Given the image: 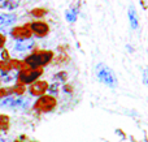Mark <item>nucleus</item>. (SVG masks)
Returning a JSON list of instances; mask_svg holds the SVG:
<instances>
[{
	"label": "nucleus",
	"instance_id": "nucleus-11",
	"mask_svg": "<svg viewBox=\"0 0 148 142\" xmlns=\"http://www.w3.org/2000/svg\"><path fill=\"white\" fill-rule=\"evenodd\" d=\"M129 20H130V25L133 29L138 28V16H136V12L134 9V7H130L129 9Z\"/></svg>",
	"mask_w": 148,
	"mask_h": 142
},
{
	"label": "nucleus",
	"instance_id": "nucleus-18",
	"mask_svg": "<svg viewBox=\"0 0 148 142\" xmlns=\"http://www.w3.org/2000/svg\"><path fill=\"white\" fill-rule=\"evenodd\" d=\"M46 9H33L31 10V14L35 16V17H42V16L46 14Z\"/></svg>",
	"mask_w": 148,
	"mask_h": 142
},
{
	"label": "nucleus",
	"instance_id": "nucleus-6",
	"mask_svg": "<svg viewBox=\"0 0 148 142\" xmlns=\"http://www.w3.org/2000/svg\"><path fill=\"white\" fill-rule=\"evenodd\" d=\"M31 30L29 29V26H17V28L12 29L10 31V35L13 37L14 39H17L18 42L20 41H25V39H30L31 37Z\"/></svg>",
	"mask_w": 148,
	"mask_h": 142
},
{
	"label": "nucleus",
	"instance_id": "nucleus-15",
	"mask_svg": "<svg viewBox=\"0 0 148 142\" xmlns=\"http://www.w3.org/2000/svg\"><path fill=\"white\" fill-rule=\"evenodd\" d=\"M13 101H14V97H5V98L0 102V106L1 107H12Z\"/></svg>",
	"mask_w": 148,
	"mask_h": 142
},
{
	"label": "nucleus",
	"instance_id": "nucleus-2",
	"mask_svg": "<svg viewBox=\"0 0 148 142\" xmlns=\"http://www.w3.org/2000/svg\"><path fill=\"white\" fill-rule=\"evenodd\" d=\"M96 74H97V78L107 86H110V88H116L117 86V78H116L114 72L110 68H108L107 65L97 64Z\"/></svg>",
	"mask_w": 148,
	"mask_h": 142
},
{
	"label": "nucleus",
	"instance_id": "nucleus-20",
	"mask_svg": "<svg viewBox=\"0 0 148 142\" xmlns=\"http://www.w3.org/2000/svg\"><path fill=\"white\" fill-rule=\"evenodd\" d=\"M1 57H3V60H4V61H8V60H9V54H8L7 50H3Z\"/></svg>",
	"mask_w": 148,
	"mask_h": 142
},
{
	"label": "nucleus",
	"instance_id": "nucleus-7",
	"mask_svg": "<svg viewBox=\"0 0 148 142\" xmlns=\"http://www.w3.org/2000/svg\"><path fill=\"white\" fill-rule=\"evenodd\" d=\"M47 89H48V85H47L46 81H35L30 86L29 91H30L31 95H43Z\"/></svg>",
	"mask_w": 148,
	"mask_h": 142
},
{
	"label": "nucleus",
	"instance_id": "nucleus-13",
	"mask_svg": "<svg viewBox=\"0 0 148 142\" xmlns=\"http://www.w3.org/2000/svg\"><path fill=\"white\" fill-rule=\"evenodd\" d=\"M10 70H12V68H10V64H9V60L8 61H0V72H1V74H5V73H9Z\"/></svg>",
	"mask_w": 148,
	"mask_h": 142
},
{
	"label": "nucleus",
	"instance_id": "nucleus-5",
	"mask_svg": "<svg viewBox=\"0 0 148 142\" xmlns=\"http://www.w3.org/2000/svg\"><path fill=\"white\" fill-rule=\"evenodd\" d=\"M27 26H29V29L31 30V33H34L36 37H39V38L46 37L47 34H48V31H49L48 25H47L46 22H43V21H35V22L29 23Z\"/></svg>",
	"mask_w": 148,
	"mask_h": 142
},
{
	"label": "nucleus",
	"instance_id": "nucleus-1",
	"mask_svg": "<svg viewBox=\"0 0 148 142\" xmlns=\"http://www.w3.org/2000/svg\"><path fill=\"white\" fill-rule=\"evenodd\" d=\"M53 57V54L51 51H38L31 54L25 59V64L30 69H40L42 67L47 65Z\"/></svg>",
	"mask_w": 148,
	"mask_h": 142
},
{
	"label": "nucleus",
	"instance_id": "nucleus-21",
	"mask_svg": "<svg viewBox=\"0 0 148 142\" xmlns=\"http://www.w3.org/2000/svg\"><path fill=\"white\" fill-rule=\"evenodd\" d=\"M5 44V37L3 34H0V48H3Z\"/></svg>",
	"mask_w": 148,
	"mask_h": 142
},
{
	"label": "nucleus",
	"instance_id": "nucleus-4",
	"mask_svg": "<svg viewBox=\"0 0 148 142\" xmlns=\"http://www.w3.org/2000/svg\"><path fill=\"white\" fill-rule=\"evenodd\" d=\"M56 107V99L53 97H49V95H43L35 102L34 104V108L38 110V111L42 112H49Z\"/></svg>",
	"mask_w": 148,
	"mask_h": 142
},
{
	"label": "nucleus",
	"instance_id": "nucleus-3",
	"mask_svg": "<svg viewBox=\"0 0 148 142\" xmlns=\"http://www.w3.org/2000/svg\"><path fill=\"white\" fill-rule=\"evenodd\" d=\"M40 74H42V69H30V68H26V69L20 70V73H18V76H17V80L20 81V83H22V85L33 83L38 80Z\"/></svg>",
	"mask_w": 148,
	"mask_h": 142
},
{
	"label": "nucleus",
	"instance_id": "nucleus-8",
	"mask_svg": "<svg viewBox=\"0 0 148 142\" xmlns=\"http://www.w3.org/2000/svg\"><path fill=\"white\" fill-rule=\"evenodd\" d=\"M35 42L33 39H25V41H20L14 44V51L17 52H26V51H30L31 48L34 47Z\"/></svg>",
	"mask_w": 148,
	"mask_h": 142
},
{
	"label": "nucleus",
	"instance_id": "nucleus-17",
	"mask_svg": "<svg viewBox=\"0 0 148 142\" xmlns=\"http://www.w3.org/2000/svg\"><path fill=\"white\" fill-rule=\"evenodd\" d=\"M75 17H77V10L75 9H72L69 12H66V20L70 21V22H74L75 21Z\"/></svg>",
	"mask_w": 148,
	"mask_h": 142
},
{
	"label": "nucleus",
	"instance_id": "nucleus-22",
	"mask_svg": "<svg viewBox=\"0 0 148 142\" xmlns=\"http://www.w3.org/2000/svg\"><path fill=\"white\" fill-rule=\"evenodd\" d=\"M0 142H4V141H0Z\"/></svg>",
	"mask_w": 148,
	"mask_h": 142
},
{
	"label": "nucleus",
	"instance_id": "nucleus-19",
	"mask_svg": "<svg viewBox=\"0 0 148 142\" xmlns=\"http://www.w3.org/2000/svg\"><path fill=\"white\" fill-rule=\"evenodd\" d=\"M48 90L51 91V93H57V91H59V85H57V83H53V85L48 86Z\"/></svg>",
	"mask_w": 148,
	"mask_h": 142
},
{
	"label": "nucleus",
	"instance_id": "nucleus-16",
	"mask_svg": "<svg viewBox=\"0 0 148 142\" xmlns=\"http://www.w3.org/2000/svg\"><path fill=\"white\" fill-rule=\"evenodd\" d=\"M12 91H13V93H16V94H17L18 97H21V95H22V94H23V91H25V88H23V85H22V83H17V85H16L14 88L12 89Z\"/></svg>",
	"mask_w": 148,
	"mask_h": 142
},
{
	"label": "nucleus",
	"instance_id": "nucleus-14",
	"mask_svg": "<svg viewBox=\"0 0 148 142\" xmlns=\"http://www.w3.org/2000/svg\"><path fill=\"white\" fill-rule=\"evenodd\" d=\"M8 124H9L8 116H5V115H0V130H7Z\"/></svg>",
	"mask_w": 148,
	"mask_h": 142
},
{
	"label": "nucleus",
	"instance_id": "nucleus-10",
	"mask_svg": "<svg viewBox=\"0 0 148 142\" xmlns=\"http://www.w3.org/2000/svg\"><path fill=\"white\" fill-rule=\"evenodd\" d=\"M29 104H30V102H29V99H25L22 98V97H17V98H14V101H13V106L12 107H17V108H27Z\"/></svg>",
	"mask_w": 148,
	"mask_h": 142
},
{
	"label": "nucleus",
	"instance_id": "nucleus-9",
	"mask_svg": "<svg viewBox=\"0 0 148 142\" xmlns=\"http://www.w3.org/2000/svg\"><path fill=\"white\" fill-rule=\"evenodd\" d=\"M17 20V16L14 13H5V14H0V30L5 26H9Z\"/></svg>",
	"mask_w": 148,
	"mask_h": 142
},
{
	"label": "nucleus",
	"instance_id": "nucleus-12",
	"mask_svg": "<svg viewBox=\"0 0 148 142\" xmlns=\"http://www.w3.org/2000/svg\"><path fill=\"white\" fill-rule=\"evenodd\" d=\"M20 1L21 0H5V1L0 5V8H1V9H10V10L16 9V8L20 5Z\"/></svg>",
	"mask_w": 148,
	"mask_h": 142
}]
</instances>
